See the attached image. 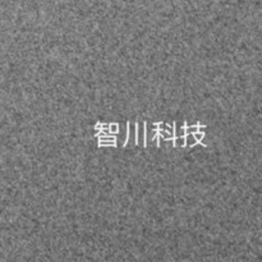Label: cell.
<instances>
[{
  "label": "cell",
  "mask_w": 262,
  "mask_h": 262,
  "mask_svg": "<svg viewBox=\"0 0 262 262\" xmlns=\"http://www.w3.org/2000/svg\"><path fill=\"white\" fill-rule=\"evenodd\" d=\"M201 129H205V125H201V124H200V123H197L196 125H191V127H189V125L187 124V122H184V124H183V133H184V136L193 135L194 132H199V130H201Z\"/></svg>",
  "instance_id": "6da1fadb"
},
{
  "label": "cell",
  "mask_w": 262,
  "mask_h": 262,
  "mask_svg": "<svg viewBox=\"0 0 262 262\" xmlns=\"http://www.w3.org/2000/svg\"><path fill=\"white\" fill-rule=\"evenodd\" d=\"M173 147H186V136H178V137H174L173 140Z\"/></svg>",
  "instance_id": "7a4b0ae2"
},
{
  "label": "cell",
  "mask_w": 262,
  "mask_h": 262,
  "mask_svg": "<svg viewBox=\"0 0 262 262\" xmlns=\"http://www.w3.org/2000/svg\"><path fill=\"white\" fill-rule=\"evenodd\" d=\"M199 145V142H197L196 140H194L193 135H187L186 136V147L188 146V147H193V146Z\"/></svg>",
  "instance_id": "3957f363"
},
{
  "label": "cell",
  "mask_w": 262,
  "mask_h": 262,
  "mask_svg": "<svg viewBox=\"0 0 262 262\" xmlns=\"http://www.w3.org/2000/svg\"><path fill=\"white\" fill-rule=\"evenodd\" d=\"M193 137H194V140H196L197 142H199V145H202V146H204V147H206V145H205V143H202V140H204V137H205V133L202 132V130H199V132H194L193 133Z\"/></svg>",
  "instance_id": "277c9868"
},
{
  "label": "cell",
  "mask_w": 262,
  "mask_h": 262,
  "mask_svg": "<svg viewBox=\"0 0 262 262\" xmlns=\"http://www.w3.org/2000/svg\"><path fill=\"white\" fill-rule=\"evenodd\" d=\"M117 141H99V147H115Z\"/></svg>",
  "instance_id": "5b68a950"
},
{
  "label": "cell",
  "mask_w": 262,
  "mask_h": 262,
  "mask_svg": "<svg viewBox=\"0 0 262 262\" xmlns=\"http://www.w3.org/2000/svg\"><path fill=\"white\" fill-rule=\"evenodd\" d=\"M129 135H130V123L128 122L127 123V135H125V140H124V143H123V147H125V146L128 145V142H129Z\"/></svg>",
  "instance_id": "8992f818"
},
{
  "label": "cell",
  "mask_w": 262,
  "mask_h": 262,
  "mask_svg": "<svg viewBox=\"0 0 262 262\" xmlns=\"http://www.w3.org/2000/svg\"><path fill=\"white\" fill-rule=\"evenodd\" d=\"M118 128H119V125H118L117 123H112V124L109 125L110 133H113V135H115V133H118V132H119V129H118Z\"/></svg>",
  "instance_id": "52a82bcc"
},
{
  "label": "cell",
  "mask_w": 262,
  "mask_h": 262,
  "mask_svg": "<svg viewBox=\"0 0 262 262\" xmlns=\"http://www.w3.org/2000/svg\"><path fill=\"white\" fill-rule=\"evenodd\" d=\"M95 130H96V133L101 130V124H100V123H97V124L95 125Z\"/></svg>",
  "instance_id": "ba28073f"
}]
</instances>
